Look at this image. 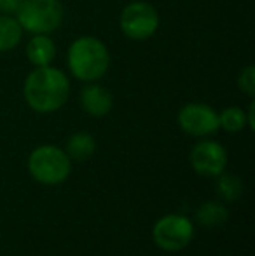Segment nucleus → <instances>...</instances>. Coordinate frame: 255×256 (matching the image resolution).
Here are the masks:
<instances>
[{
  "label": "nucleus",
  "instance_id": "obj_15",
  "mask_svg": "<svg viewBox=\"0 0 255 256\" xmlns=\"http://www.w3.org/2000/svg\"><path fill=\"white\" fill-rule=\"evenodd\" d=\"M218 176L220 178L217 182V188L218 194L222 196V199L229 200V202L239 199V196L243 194V183L239 182V178H236L234 174H218Z\"/></svg>",
  "mask_w": 255,
  "mask_h": 256
},
{
  "label": "nucleus",
  "instance_id": "obj_16",
  "mask_svg": "<svg viewBox=\"0 0 255 256\" xmlns=\"http://www.w3.org/2000/svg\"><path fill=\"white\" fill-rule=\"evenodd\" d=\"M239 89L245 91L248 96L255 94V68L246 66L239 75Z\"/></svg>",
  "mask_w": 255,
  "mask_h": 256
},
{
  "label": "nucleus",
  "instance_id": "obj_3",
  "mask_svg": "<svg viewBox=\"0 0 255 256\" xmlns=\"http://www.w3.org/2000/svg\"><path fill=\"white\" fill-rule=\"evenodd\" d=\"M70 157L58 146L53 145L39 146L28 158L30 174L44 185H58V183L65 182L70 174Z\"/></svg>",
  "mask_w": 255,
  "mask_h": 256
},
{
  "label": "nucleus",
  "instance_id": "obj_10",
  "mask_svg": "<svg viewBox=\"0 0 255 256\" xmlns=\"http://www.w3.org/2000/svg\"><path fill=\"white\" fill-rule=\"evenodd\" d=\"M28 60L37 66H48L56 56V48L53 44V40L46 35H37L35 38H32L30 44L27 48Z\"/></svg>",
  "mask_w": 255,
  "mask_h": 256
},
{
  "label": "nucleus",
  "instance_id": "obj_8",
  "mask_svg": "<svg viewBox=\"0 0 255 256\" xmlns=\"http://www.w3.org/2000/svg\"><path fill=\"white\" fill-rule=\"evenodd\" d=\"M192 169L201 176H218L227 164V154L217 142H201L191 152Z\"/></svg>",
  "mask_w": 255,
  "mask_h": 256
},
{
  "label": "nucleus",
  "instance_id": "obj_12",
  "mask_svg": "<svg viewBox=\"0 0 255 256\" xmlns=\"http://www.w3.org/2000/svg\"><path fill=\"white\" fill-rule=\"evenodd\" d=\"M21 40V24L9 16H0V51L16 48Z\"/></svg>",
  "mask_w": 255,
  "mask_h": 256
},
{
  "label": "nucleus",
  "instance_id": "obj_5",
  "mask_svg": "<svg viewBox=\"0 0 255 256\" xmlns=\"http://www.w3.org/2000/svg\"><path fill=\"white\" fill-rule=\"evenodd\" d=\"M194 226L185 216L166 214L154 225L152 239L164 251H180L191 242Z\"/></svg>",
  "mask_w": 255,
  "mask_h": 256
},
{
  "label": "nucleus",
  "instance_id": "obj_14",
  "mask_svg": "<svg viewBox=\"0 0 255 256\" xmlns=\"http://www.w3.org/2000/svg\"><path fill=\"white\" fill-rule=\"evenodd\" d=\"M218 124L229 132H238L246 126V115L241 108H225L218 115Z\"/></svg>",
  "mask_w": 255,
  "mask_h": 256
},
{
  "label": "nucleus",
  "instance_id": "obj_13",
  "mask_svg": "<svg viewBox=\"0 0 255 256\" xmlns=\"http://www.w3.org/2000/svg\"><path fill=\"white\" fill-rule=\"evenodd\" d=\"M229 212L227 209L222 204H213V202H206L199 208L197 211V220L199 223H203L204 226H217L227 220Z\"/></svg>",
  "mask_w": 255,
  "mask_h": 256
},
{
  "label": "nucleus",
  "instance_id": "obj_6",
  "mask_svg": "<svg viewBox=\"0 0 255 256\" xmlns=\"http://www.w3.org/2000/svg\"><path fill=\"white\" fill-rule=\"evenodd\" d=\"M159 26L157 10L150 4L133 2L121 14V28L124 35L133 40H143L156 34Z\"/></svg>",
  "mask_w": 255,
  "mask_h": 256
},
{
  "label": "nucleus",
  "instance_id": "obj_7",
  "mask_svg": "<svg viewBox=\"0 0 255 256\" xmlns=\"http://www.w3.org/2000/svg\"><path fill=\"white\" fill-rule=\"evenodd\" d=\"M178 124L185 132L192 136L211 134L220 128L218 115L215 114L213 108L199 103H191L182 108L180 114H178Z\"/></svg>",
  "mask_w": 255,
  "mask_h": 256
},
{
  "label": "nucleus",
  "instance_id": "obj_17",
  "mask_svg": "<svg viewBox=\"0 0 255 256\" xmlns=\"http://www.w3.org/2000/svg\"><path fill=\"white\" fill-rule=\"evenodd\" d=\"M21 0H0V10L2 12H16Z\"/></svg>",
  "mask_w": 255,
  "mask_h": 256
},
{
  "label": "nucleus",
  "instance_id": "obj_9",
  "mask_svg": "<svg viewBox=\"0 0 255 256\" xmlns=\"http://www.w3.org/2000/svg\"><path fill=\"white\" fill-rule=\"evenodd\" d=\"M82 108L93 117H105L112 110V94L102 86H88L81 92Z\"/></svg>",
  "mask_w": 255,
  "mask_h": 256
},
{
  "label": "nucleus",
  "instance_id": "obj_2",
  "mask_svg": "<svg viewBox=\"0 0 255 256\" xmlns=\"http://www.w3.org/2000/svg\"><path fill=\"white\" fill-rule=\"evenodd\" d=\"M110 56L107 48L93 37H82L70 46L68 66L81 80H96L103 77L109 68Z\"/></svg>",
  "mask_w": 255,
  "mask_h": 256
},
{
  "label": "nucleus",
  "instance_id": "obj_11",
  "mask_svg": "<svg viewBox=\"0 0 255 256\" xmlns=\"http://www.w3.org/2000/svg\"><path fill=\"white\" fill-rule=\"evenodd\" d=\"M95 150H96L95 138L91 134H88V132H77V134H74L68 140L67 155L77 162L88 160L95 154Z\"/></svg>",
  "mask_w": 255,
  "mask_h": 256
},
{
  "label": "nucleus",
  "instance_id": "obj_4",
  "mask_svg": "<svg viewBox=\"0 0 255 256\" xmlns=\"http://www.w3.org/2000/svg\"><path fill=\"white\" fill-rule=\"evenodd\" d=\"M16 12L21 28L37 35L56 30L63 18L62 4L58 0H21Z\"/></svg>",
  "mask_w": 255,
  "mask_h": 256
},
{
  "label": "nucleus",
  "instance_id": "obj_1",
  "mask_svg": "<svg viewBox=\"0 0 255 256\" xmlns=\"http://www.w3.org/2000/svg\"><path fill=\"white\" fill-rule=\"evenodd\" d=\"M23 92L27 103L35 112L49 114L65 104L70 92V84L63 72L48 64V66H39L28 75Z\"/></svg>",
  "mask_w": 255,
  "mask_h": 256
}]
</instances>
